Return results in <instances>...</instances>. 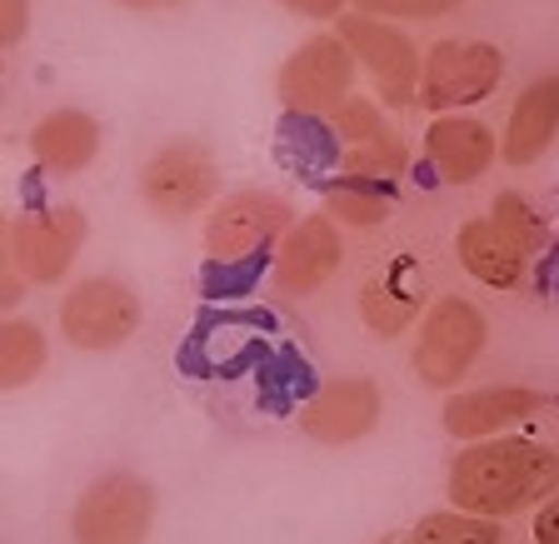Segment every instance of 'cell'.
I'll return each instance as SVG.
<instances>
[{"label": "cell", "instance_id": "obj_1", "mask_svg": "<svg viewBox=\"0 0 559 544\" xmlns=\"http://www.w3.org/2000/svg\"><path fill=\"white\" fill-rule=\"evenodd\" d=\"M559 495V450L530 435L475 440L450 460V505L485 520H510L520 510H539Z\"/></svg>", "mask_w": 559, "mask_h": 544}, {"label": "cell", "instance_id": "obj_2", "mask_svg": "<svg viewBox=\"0 0 559 544\" xmlns=\"http://www.w3.org/2000/svg\"><path fill=\"white\" fill-rule=\"evenodd\" d=\"M489 345V320L475 300L465 295H440L430 300V310L419 315L415 324V375L430 390H460L469 370H475V359L485 355Z\"/></svg>", "mask_w": 559, "mask_h": 544}, {"label": "cell", "instance_id": "obj_3", "mask_svg": "<svg viewBox=\"0 0 559 544\" xmlns=\"http://www.w3.org/2000/svg\"><path fill=\"white\" fill-rule=\"evenodd\" d=\"M355 50L345 46L340 31H320L310 40L290 50L280 60V75H275V91L285 116H305V120H330L340 105L355 95Z\"/></svg>", "mask_w": 559, "mask_h": 544}, {"label": "cell", "instance_id": "obj_4", "mask_svg": "<svg viewBox=\"0 0 559 544\" xmlns=\"http://www.w3.org/2000/svg\"><path fill=\"white\" fill-rule=\"evenodd\" d=\"M300 221L295 205L280 190H235L221 196L215 210L205 215V260L210 265H255L270 245L290 235Z\"/></svg>", "mask_w": 559, "mask_h": 544}, {"label": "cell", "instance_id": "obj_5", "mask_svg": "<svg viewBox=\"0 0 559 544\" xmlns=\"http://www.w3.org/2000/svg\"><path fill=\"white\" fill-rule=\"evenodd\" d=\"M504 81V50L475 35H444L425 50L419 105L430 116H460L469 105H485Z\"/></svg>", "mask_w": 559, "mask_h": 544}, {"label": "cell", "instance_id": "obj_6", "mask_svg": "<svg viewBox=\"0 0 559 544\" xmlns=\"http://www.w3.org/2000/svg\"><path fill=\"white\" fill-rule=\"evenodd\" d=\"M140 200L160 221H195L221 200V165L195 140H165L140 165Z\"/></svg>", "mask_w": 559, "mask_h": 544}, {"label": "cell", "instance_id": "obj_7", "mask_svg": "<svg viewBox=\"0 0 559 544\" xmlns=\"http://www.w3.org/2000/svg\"><path fill=\"white\" fill-rule=\"evenodd\" d=\"M335 31L345 35V46L355 50L360 70L374 81L384 105H419V75H425V50L400 31L395 21H384V15H370L360 5H349L345 15L335 21Z\"/></svg>", "mask_w": 559, "mask_h": 544}, {"label": "cell", "instance_id": "obj_8", "mask_svg": "<svg viewBox=\"0 0 559 544\" xmlns=\"http://www.w3.org/2000/svg\"><path fill=\"white\" fill-rule=\"evenodd\" d=\"M140 320H145V305L120 275H91L81 285H70L60 300V335L81 355L120 350L140 330Z\"/></svg>", "mask_w": 559, "mask_h": 544}, {"label": "cell", "instance_id": "obj_9", "mask_svg": "<svg viewBox=\"0 0 559 544\" xmlns=\"http://www.w3.org/2000/svg\"><path fill=\"white\" fill-rule=\"evenodd\" d=\"M155 524V489L151 480L130 475V470H110V475L91 480L75 499L70 515V540L75 544H145Z\"/></svg>", "mask_w": 559, "mask_h": 544}, {"label": "cell", "instance_id": "obj_10", "mask_svg": "<svg viewBox=\"0 0 559 544\" xmlns=\"http://www.w3.org/2000/svg\"><path fill=\"white\" fill-rule=\"evenodd\" d=\"M85 221L75 205H35L11 221V265L31 285H60L75 270V256L85 245Z\"/></svg>", "mask_w": 559, "mask_h": 544}, {"label": "cell", "instance_id": "obj_11", "mask_svg": "<svg viewBox=\"0 0 559 544\" xmlns=\"http://www.w3.org/2000/svg\"><path fill=\"white\" fill-rule=\"evenodd\" d=\"M345 265V225L330 221L325 210L300 215L290 225V235L275 245L270 256V285L285 295V300H310Z\"/></svg>", "mask_w": 559, "mask_h": 544}, {"label": "cell", "instance_id": "obj_12", "mask_svg": "<svg viewBox=\"0 0 559 544\" xmlns=\"http://www.w3.org/2000/svg\"><path fill=\"white\" fill-rule=\"evenodd\" d=\"M380 385L370 375H335L320 380L300 405V429L314 445H355L365 435H374L380 425Z\"/></svg>", "mask_w": 559, "mask_h": 544}, {"label": "cell", "instance_id": "obj_13", "mask_svg": "<svg viewBox=\"0 0 559 544\" xmlns=\"http://www.w3.org/2000/svg\"><path fill=\"white\" fill-rule=\"evenodd\" d=\"M549 405V394L524 390V385H475V390H450L440 410L444 435H454L460 445L475 440H495L504 429L535 419Z\"/></svg>", "mask_w": 559, "mask_h": 544}, {"label": "cell", "instance_id": "obj_14", "mask_svg": "<svg viewBox=\"0 0 559 544\" xmlns=\"http://www.w3.org/2000/svg\"><path fill=\"white\" fill-rule=\"evenodd\" d=\"M419 155L444 186H475L479 175H489V165L500 161V135L479 116H435L425 126Z\"/></svg>", "mask_w": 559, "mask_h": 544}, {"label": "cell", "instance_id": "obj_15", "mask_svg": "<svg viewBox=\"0 0 559 544\" xmlns=\"http://www.w3.org/2000/svg\"><path fill=\"white\" fill-rule=\"evenodd\" d=\"M559 140V75H535L510 105V120L500 130V161L524 170V165H539Z\"/></svg>", "mask_w": 559, "mask_h": 544}, {"label": "cell", "instance_id": "obj_16", "mask_svg": "<svg viewBox=\"0 0 559 544\" xmlns=\"http://www.w3.org/2000/svg\"><path fill=\"white\" fill-rule=\"evenodd\" d=\"M355 305H360V320L370 335L395 340V335H405V330H415L419 315L430 310V300H425V275H419L415 260H390L380 275H370L360 285Z\"/></svg>", "mask_w": 559, "mask_h": 544}, {"label": "cell", "instance_id": "obj_17", "mask_svg": "<svg viewBox=\"0 0 559 544\" xmlns=\"http://www.w3.org/2000/svg\"><path fill=\"white\" fill-rule=\"evenodd\" d=\"M454 260L485 289H520L524 280H530V260L535 256L520 250L489 215H469V221L454 230Z\"/></svg>", "mask_w": 559, "mask_h": 544}, {"label": "cell", "instance_id": "obj_18", "mask_svg": "<svg viewBox=\"0 0 559 544\" xmlns=\"http://www.w3.org/2000/svg\"><path fill=\"white\" fill-rule=\"evenodd\" d=\"M31 155L46 175H81L100 155V120L81 105H60L31 130Z\"/></svg>", "mask_w": 559, "mask_h": 544}, {"label": "cell", "instance_id": "obj_19", "mask_svg": "<svg viewBox=\"0 0 559 544\" xmlns=\"http://www.w3.org/2000/svg\"><path fill=\"white\" fill-rule=\"evenodd\" d=\"M325 215L340 221L345 230H380L390 215H395V190L380 186V180H355V175H340L325 180Z\"/></svg>", "mask_w": 559, "mask_h": 544}, {"label": "cell", "instance_id": "obj_20", "mask_svg": "<svg viewBox=\"0 0 559 544\" xmlns=\"http://www.w3.org/2000/svg\"><path fill=\"white\" fill-rule=\"evenodd\" d=\"M46 330H35L31 320H5L0 324V385L5 390H25L31 380L46 375Z\"/></svg>", "mask_w": 559, "mask_h": 544}, {"label": "cell", "instance_id": "obj_21", "mask_svg": "<svg viewBox=\"0 0 559 544\" xmlns=\"http://www.w3.org/2000/svg\"><path fill=\"white\" fill-rule=\"evenodd\" d=\"M409 145L400 130H390V135L380 140H365V145H345V155H340V175H355V180H380V186H395L400 175L409 170Z\"/></svg>", "mask_w": 559, "mask_h": 544}, {"label": "cell", "instance_id": "obj_22", "mask_svg": "<svg viewBox=\"0 0 559 544\" xmlns=\"http://www.w3.org/2000/svg\"><path fill=\"white\" fill-rule=\"evenodd\" d=\"M405 544H504V540H500V520L465 510H435L405 534Z\"/></svg>", "mask_w": 559, "mask_h": 544}, {"label": "cell", "instance_id": "obj_23", "mask_svg": "<svg viewBox=\"0 0 559 544\" xmlns=\"http://www.w3.org/2000/svg\"><path fill=\"white\" fill-rule=\"evenodd\" d=\"M489 221L500 225V230L510 235L520 250H530V256H539V250L549 245V221L520 196V190H500V196H495V205H489Z\"/></svg>", "mask_w": 559, "mask_h": 544}, {"label": "cell", "instance_id": "obj_24", "mask_svg": "<svg viewBox=\"0 0 559 544\" xmlns=\"http://www.w3.org/2000/svg\"><path fill=\"white\" fill-rule=\"evenodd\" d=\"M330 135H340L345 145H365V140L390 135L384 100H374V95H349L335 116H330Z\"/></svg>", "mask_w": 559, "mask_h": 544}, {"label": "cell", "instance_id": "obj_25", "mask_svg": "<svg viewBox=\"0 0 559 544\" xmlns=\"http://www.w3.org/2000/svg\"><path fill=\"white\" fill-rule=\"evenodd\" d=\"M355 5L370 11V15H384V21L405 25V21H440V15L460 11L465 0H355Z\"/></svg>", "mask_w": 559, "mask_h": 544}, {"label": "cell", "instance_id": "obj_26", "mask_svg": "<svg viewBox=\"0 0 559 544\" xmlns=\"http://www.w3.org/2000/svg\"><path fill=\"white\" fill-rule=\"evenodd\" d=\"M25 25H31V0H0V40L21 46Z\"/></svg>", "mask_w": 559, "mask_h": 544}, {"label": "cell", "instance_id": "obj_27", "mask_svg": "<svg viewBox=\"0 0 559 544\" xmlns=\"http://www.w3.org/2000/svg\"><path fill=\"white\" fill-rule=\"evenodd\" d=\"M280 5L295 11V15H305V21H340L355 0H280Z\"/></svg>", "mask_w": 559, "mask_h": 544}, {"label": "cell", "instance_id": "obj_28", "mask_svg": "<svg viewBox=\"0 0 559 544\" xmlns=\"http://www.w3.org/2000/svg\"><path fill=\"white\" fill-rule=\"evenodd\" d=\"M535 544H559V495H549L535 510Z\"/></svg>", "mask_w": 559, "mask_h": 544}, {"label": "cell", "instance_id": "obj_29", "mask_svg": "<svg viewBox=\"0 0 559 544\" xmlns=\"http://www.w3.org/2000/svg\"><path fill=\"white\" fill-rule=\"evenodd\" d=\"M126 11H175V5H186V0H116Z\"/></svg>", "mask_w": 559, "mask_h": 544}, {"label": "cell", "instance_id": "obj_30", "mask_svg": "<svg viewBox=\"0 0 559 544\" xmlns=\"http://www.w3.org/2000/svg\"><path fill=\"white\" fill-rule=\"evenodd\" d=\"M380 544H405V540H395V534H390V540H380Z\"/></svg>", "mask_w": 559, "mask_h": 544}]
</instances>
